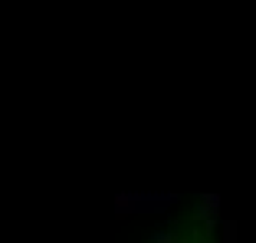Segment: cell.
<instances>
[{"mask_svg": "<svg viewBox=\"0 0 256 243\" xmlns=\"http://www.w3.org/2000/svg\"><path fill=\"white\" fill-rule=\"evenodd\" d=\"M171 204H178V194H158V190H132V194H118L115 198V210L118 214H164Z\"/></svg>", "mask_w": 256, "mask_h": 243, "instance_id": "cell-1", "label": "cell"}, {"mask_svg": "<svg viewBox=\"0 0 256 243\" xmlns=\"http://www.w3.org/2000/svg\"><path fill=\"white\" fill-rule=\"evenodd\" d=\"M217 210H220V198H217V194H204V198H200V207H197L194 217L207 224V230L200 234V236H207V240H210L214 227H217Z\"/></svg>", "mask_w": 256, "mask_h": 243, "instance_id": "cell-2", "label": "cell"}, {"mask_svg": "<svg viewBox=\"0 0 256 243\" xmlns=\"http://www.w3.org/2000/svg\"><path fill=\"white\" fill-rule=\"evenodd\" d=\"M174 234L171 230H158V234H151V243H171Z\"/></svg>", "mask_w": 256, "mask_h": 243, "instance_id": "cell-3", "label": "cell"}, {"mask_svg": "<svg viewBox=\"0 0 256 243\" xmlns=\"http://www.w3.org/2000/svg\"><path fill=\"white\" fill-rule=\"evenodd\" d=\"M220 230H224V243H236V234H234V224H230V220H224Z\"/></svg>", "mask_w": 256, "mask_h": 243, "instance_id": "cell-4", "label": "cell"}]
</instances>
